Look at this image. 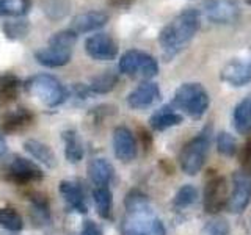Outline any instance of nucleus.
Returning <instances> with one entry per match:
<instances>
[{"label":"nucleus","instance_id":"f257e3e1","mask_svg":"<svg viewBox=\"0 0 251 235\" xmlns=\"http://www.w3.org/2000/svg\"><path fill=\"white\" fill-rule=\"evenodd\" d=\"M123 235H167L163 223L154 213L148 196L130 191L126 198V216L121 224Z\"/></svg>","mask_w":251,"mask_h":235},{"label":"nucleus","instance_id":"f03ea898","mask_svg":"<svg viewBox=\"0 0 251 235\" xmlns=\"http://www.w3.org/2000/svg\"><path fill=\"white\" fill-rule=\"evenodd\" d=\"M200 28V11L188 8L179 13L175 19L163 27L159 35V43L162 47L163 57L167 60L175 58L182 52L187 44L192 41Z\"/></svg>","mask_w":251,"mask_h":235},{"label":"nucleus","instance_id":"7ed1b4c3","mask_svg":"<svg viewBox=\"0 0 251 235\" xmlns=\"http://www.w3.org/2000/svg\"><path fill=\"white\" fill-rule=\"evenodd\" d=\"M77 41V33L73 30H61L52 35L49 46L39 49L35 53V58L39 65L46 68H61L68 65L73 57V47Z\"/></svg>","mask_w":251,"mask_h":235},{"label":"nucleus","instance_id":"20e7f679","mask_svg":"<svg viewBox=\"0 0 251 235\" xmlns=\"http://www.w3.org/2000/svg\"><path fill=\"white\" fill-rule=\"evenodd\" d=\"M210 104L209 94L200 83L180 85L173 97V108L184 112L192 119H201Z\"/></svg>","mask_w":251,"mask_h":235},{"label":"nucleus","instance_id":"39448f33","mask_svg":"<svg viewBox=\"0 0 251 235\" xmlns=\"http://www.w3.org/2000/svg\"><path fill=\"white\" fill-rule=\"evenodd\" d=\"M210 141H212V129L210 125H206L202 132H200L198 135L192 138L182 147L179 155V163L185 174L195 176L201 171V168L207 160Z\"/></svg>","mask_w":251,"mask_h":235},{"label":"nucleus","instance_id":"423d86ee","mask_svg":"<svg viewBox=\"0 0 251 235\" xmlns=\"http://www.w3.org/2000/svg\"><path fill=\"white\" fill-rule=\"evenodd\" d=\"M0 174L6 182H11L14 185H28L44 179L43 169L33 160L16 154L6 157V160L0 166Z\"/></svg>","mask_w":251,"mask_h":235},{"label":"nucleus","instance_id":"0eeeda50","mask_svg":"<svg viewBox=\"0 0 251 235\" xmlns=\"http://www.w3.org/2000/svg\"><path fill=\"white\" fill-rule=\"evenodd\" d=\"M120 72L132 77V78H143V80H149V78L155 77L159 74V65L157 60L151 57L149 53L132 49L121 55L120 65H118Z\"/></svg>","mask_w":251,"mask_h":235},{"label":"nucleus","instance_id":"6e6552de","mask_svg":"<svg viewBox=\"0 0 251 235\" xmlns=\"http://www.w3.org/2000/svg\"><path fill=\"white\" fill-rule=\"evenodd\" d=\"M27 90L47 107H58L66 100V90L50 74H38L27 82Z\"/></svg>","mask_w":251,"mask_h":235},{"label":"nucleus","instance_id":"1a4fd4ad","mask_svg":"<svg viewBox=\"0 0 251 235\" xmlns=\"http://www.w3.org/2000/svg\"><path fill=\"white\" fill-rule=\"evenodd\" d=\"M222 80L231 86H245L251 82V50L231 58L222 69Z\"/></svg>","mask_w":251,"mask_h":235},{"label":"nucleus","instance_id":"9d476101","mask_svg":"<svg viewBox=\"0 0 251 235\" xmlns=\"http://www.w3.org/2000/svg\"><path fill=\"white\" fill-rule=\"evenodd\" d=\"M201 13L209 22L226 25V24L237 22L240 8L235 0H204Z\"/></svg>","mask_w":251,"mask_h":235},{"label":"nucleus","instance_id":"9b49d317","mask_svg":"<svg viewBox=\"0 0 251 235\" xmlns=\"http://www.w3.org/2000/svg\"><path fill=\"white\" fill-rule=\"evenodd\" d=\"M251 201V174L235 171L232 174V191L227 198L226 209L231 213H242Z\"/></svg>","mask_w":251,"mask_h":235},{"label":"nucleus","instance_id":"f8f14e48","mask_svg":"<svg viewBox=\"0 0 251 235\" xmlns=\"http://www.w3.org/2000/svg\"><path fill=\"white\" fill-rule=\"evenodd\" d=\"M227 204V184L223 176H214L204 188L202 206L210 215L222 212Z\"/></svg>","mask_w":251,"mask_h":235},{"label":"nucleus","instance_id":"ddd939ff","mask_svg":"<svg viewBox=\"0 0 251 235\" xmlns=\"http://www.w3.org/2000/svg\"><path fill=\"white\" fill-rule=\"evenodd\" d=\"M85 50L93 60L112 61L118 55V46L110 35L94 33L85 41Z\"/></svg>","mask_w":251,"mask_h":235},{"label":"nucleus","instance_id":"4468645a","mask_svg":"<svg viewBox=\"0 0 251 235\" xmlns=\"http://www.w3.org/2000/svg\"><path fill=\"white\" fill-rule=\"evenodd\" d=\"M113 151L118 160L129 163L137 157V141L126 125H118L113 132Z\"/></svg>","mask_w":251,"mask_h":235},{"label":"nucleus","instance_id":"2eb2a0df","mask_svg":"<svg viewBox=\"0 0 251 235\" xmlns=\"http://www.w3.org/2000/svg\"><path fill=\"white\" fill-rule=\"evenodd\" d=\"M160 99L159 85L154 82H143L140 83L127 96V104L133 110H143L154 105Z\"/></svg>","mask_w":251,"mask_h":235},{"label":"nucleus","instance_id":"dca6fc26","mask_svg":"<svg viewBox=\"0 0 251 235\" xmlns=\"http://www.w3.org/2000/svg\"><path fill=\"white\" fill-rule=\"evenodd\" d=\"M108 22V14L105 11H86L75 16L71 22V30L74 33H90L102 28Z\"/></svg>","mask_w":251,"mask_h":235},{"label":"nucleus","instance_id":"f3484780","mask_svg":"<svg viewBox=\"0 0 251 235\" xmlns=\"http://www.w3.org/2000/svg\"><path fill=\"white\" fill-rule=\"evenodd\" d=\"M60 193L63 196V199H65L66 206L71 210H74L77 213H82V215H85L86 212H88L83 190L78 184L71 182V180H63L60 184Z\"/></svg>","mask_w":251,"mask_h":235},{"label":"nucleus","instance_id":"a211bd4d","mask_svg":"<svg viewBox=\"0 0 251 235\" xmlns=\"http://www.w3.org/2000/svg\"><path fill=\"white\" fill-rule=\"evenodd\" d=\"M35 116L27 108H18L13 112H8L2 116V130L5 133H18L25 130L33 122Z\"/></svg>","mask_w":251,"mask_h":235},{"label":"nucleus","instance_id":"6ab92c4d","mask_svg":"<svg viewBox=\"0 0 251 235\" xmlns=\"http://www.w3.org/2000/svg\"><path fill=\"white\" fill-rule=\"evenodd\" d=\"M113 176L115 169L105 159H93L88 163V177L94 187H108Z\"/></svg>","mask_w":251,"mask_h":235},{"label":"nucleus","instance_id":"aec40b11","mask_svg":"<svg viewBox=\"0 0 251 235\" xmlns=\"http://www.w3.org/2000/svg\"><path fill=\"white\" fill-rule=\"evenodd\" d=\"M24 149L33 157L35 160H38L39 163H43L46 168L49 169H53L55 166H57V155H55V152L52 151V149L41 143V141L38 140H27L25 143H24Z\"/></svg>","mask_w":251,"mask_h":235},{"label":"nucleus","instance_id":"412c9836","mask_svg":"<svg viewBox=\"0 0 251 235\" xmlns=\"http://www.w3.org/2000/svg\"><path fill=\"white\" fill-rule=\"evenodd\" d=\"M180 122H182V115H179L171 105H167L160 110H157V112L151 116V119H149V125L157 132L175 127V125H179Z\"/></svg>","mask_w":251,"mask_h":235},{"label":"nucleus","instance_id":"4be33fe9","mask_svg":"<svg viewBox=\"0 0 251 235\" xmlns=\"http://www.w3.org/2000/svg\"><path fill=\"white\" fill-rule=\"evenodd\" d=\"M234 127L240 135H250L251 133V94L243 97L234 108Z\"/></svg>","mask_w":251,"mask_h":235},{"label":"nucleus","instance_id":"5701e85b","mask_svg":"<svg viewBox=\"0 0 251 235\" xmlns=\"http://www.w3.org/2000/svg\"><path fill=\"white\" fill-rule=\"evenodd\" d=\"M21 80L13 72L0 74V105H8L14 102L21 91Z\"/></svg>","mask_w":251,"mask_h":235},{"label":"nucleus","instance_id":"b1692460","mask_svg":"<svg viewBox=\"0 0 251 235\" xmlns=\"http://www.w3.org/2000/svg\"><path fill=\"white\" fill-rule=\"evenodd\" d=\"M63 141H65V155L69 163H78L83 159L85 149L78 133L75 130L63 132Z\"/></svg>","mask_w":251,"mask_h":235},{"label":"nucleus","instance_id":"393cba45","mask_svg":"<svg viewBox=\"0 0 251 235\" xmlns=\"http://www.w3.org/2000/svg\"><path fill=\"white\" fill-rule=\"evenodd\" d=\"M93 199L96 204V210L100 218L112 219L113 215V194L108 187H94Z\"/></svg>","mask_w":251,"mask_h":235},{"label":"nucleus","instance_id":"a878e982","mask_svg":"<svg viewBox=\"0 0 251 235\" xmlns=\"http://www.w3.org/2000/svg\"><path fill=\"white\" fill-rule=\"evenodd\" d=\"M31 6V0H0V16L5 18H22Z\"/></svg>","mask_w":251,"mask_h":235},{"label":"nucleus","instance_id":"bb28decb","mask_svg":"<svg viewBox=\"0 0 251 235\" xmlns=\"http://www.w3.org/2000/svg\"><path fill=\"white\" fill-rule=\"evenodd\" d=\"M116 83H118V74L113 72V70H105V72H102L93 78L91 83L88 85V90L96 94H105L108 91H112L116 86Z\"/></svg>","mask_w":251,"mask_h":235},{"label":"nucleus","instance_id":"cd10ccee","mask_svg":"<svg viewBox=\"0 0 251 235\" xmlns=\"http://www.w3.org/2000/svg\"><path fill=\"white\" fill-rule=\"evenodd\" d=\"M31 218L38 221L39 224L50 223V210L49 202H47L46 196L43 194H33L31 196Z\"/></svg>","mask_w":251,"mask_h":235},{"label":"nucleus","instance_id":"c85d7f7f","mask_svg":"<svg viewBox=\"0 0 251 235\" xmlns=\"http://www.w3.org/2000/svg\"><path fill=\"white\" fill-rule=\"evenodd\" d=\"M0 227H3V229L10 232H21L24 227V221L14 209L0 207Z\"/></svg>","mask_w":251,"mask_h":235},{"label":"nucleus","instance_id":"c756f323","mask_svg":"<svg viewBox=\"0 0 251 235\" xmlns=\"http://www.w3.org/2000/svg\"><path fill=\"white\" fill-rule=\"evenodd\" d=\"M196 199H198V190L193 185H184L177 190L175 199H173V206L176 209H187L193 206Z\"/></svg>","mask_w":251,"mask_h":235},{"label":"nucleus","instance_id":"7c9ffc66","mask_svg":"<svg viewBox=\"0 0 251 235\" xmlns=\"http://www.w3.org/2000/svg\"><path fill=\"white\" fill-rule=\"evenodd\" d=\"M30 30L27 21H6L2 24V31L8 39H22Z\"/></svg>","mask_w":251,"mask_h":235},{"label":"nucleus","instance_id":"2f4dec72","mask_svg":"<svg viewBox=\"0 0 251 235\" xmlns=\"http://www.w3.org/2000/svg\"><path fill=\"white\" fill-rule=\"evenodd\" d=\"M217 151L223 157H232L237 152V141L227 132L218 133L217 137Z\"/></svg>","mask_w":251,"mask_h":235},{"label":"nucleus","instance_id":"473e14b6","mask_svg":"<svg viewBox=\"0 0 251 235\" xmlns=\"http://www.w3.org/2000/svg\"><path fill=\"white\" fill-rule=\"evenodd\" d=\"M204 234L206 235H227L229 234V224H227L226 219H214V221H209L204 227Z\"/></svg>","mask_w":251,"mask_h":235},{"label":"nucleus","instance_id":"72a5a7b5","mask_svg":"<svg viewBox=\"0 0 251 235\" xmlns=\"http://www.w3.org/2000/svg\"><path fill=\"white\" fill-rule=\"evenodd\" d=\"M240 164H242V171L251 174V140H248L245 144H243L242 151H240Z\"/></svg>","mask_w":251,"mask_h":235},{"label":"nucleus","instance_id":"f704fd0d","mask_svg":"<svg viewBox=\"0 0 251 235\" xmlns=\"http://www.w3.org/2000/svg\"><path fill=\"white\" fill-rule=\"evenodd\" d=\"M80 235H104L102 234V229L93 221H85L83 226H82V231H80Z\"/></svg>","mask_w":251,"mask_h":235},{"label":"nucleus","instance_id":"c9c22d12","mask_svg":"<svg viewBox=\"0 0 251 235\" xmlns=\"http://www.w3.org/2000/svg\"><path fill=\"white\" fill-rule=\"evenodd\" d=\"M135 0H108V3L112 5V6H129V5H132Z\"/></svg>","mask_w":251,"mask_h":235},{"label":"nucleus","instance_id":"e433bc0d","mask_svg":"<svg viewBox=\"0 0 251 235\" xmlns=\"http://www.w3.org/2000/svg\"><path fill=\"white\" fill-rule=\"evenodd\" d=\"M6 141H5V137L2 135V133H0V159H2V157H5V154H6Z\"/></svg>","mask_w":251,"mask_h":235},{"label":"nucleus","instance_id":"4c0bfd02","mask_svg":"<svg viewBox=\"0 0 251 235\" xmlns=\"http://www.w3.org/2000/svg\"><path fill=\"white\" fill-rule=\"evenodd\" d=\"M245 3H248V5H251V0H245Z\"/></svg>","mask_w":251,"mask_h":235}]
</instances>
